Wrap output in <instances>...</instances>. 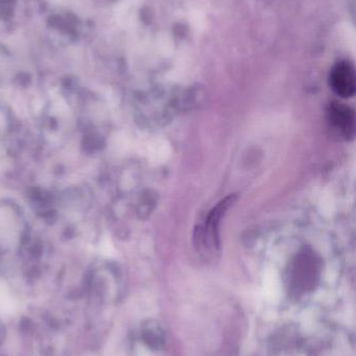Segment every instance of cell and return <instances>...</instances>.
Returning <instances> with one entry per match:
<instances>
[{
    "instance_id": "cell-2",
    "label": "cell",
    "mask_w": 356,
    "mask_h": 356,
    "mask_svg": "<svg viewBox=\"0 0 356 356\" xmlns=\"http://www.w3.org/2000/svg\"><path fill=\"white\" fill-rule=\"evenodd\" d=\"M235 195L226 197L221 202L217 203L215 209H211L207 216L202 228H198V240L206 249H215L219 247V229L222 218L227 213L228 209L235 202Z\"/></svg>"
},
{
    "instance_id": "cell-3",
    "label": "cell",
    "mask_w": 356,
    "mask_h": 356,
    "mask_svg": "<svg viewBox=\"0 0 356 356\" xmlns=\"http://www.w3.org/2000/svg\"><path fill=\"white\" fill-rule=\"evenodd\" d=\"M330 83L336 95L342 98L355 96L356 90L355 70L348 60H342L332 68Z\"/></svg>"
},
{
    "instance_id": "cell-5",
    "label": "cell",
    "mask_w": 356,
    "mask_h": 356,
    "mask_svg": "<svg viewBox=\"0 0 356 356\" xmlns=\"http://www.w3.org/2000/svg\"><path fill=\"white\" fill-rule=\"evenodd\" d=\"M4 339H6V326L0 321V346L3 343Z\"/></svg>"
},
{
    "instance_id": "cell-1",
    "label": "cell",
    "mask_w": 356,
    "mask_h": 356,
    "mask_svg": "<svg viewBox=\"0 0 356 356\" xmlns=\"http://www.w3.org/2000/svg\"><path fill=\"white\" fill-rule=\"evenodd\" d=\"M167 344V334L160 322L144 320L132 332L130 356H163Z\"/></svg>"
},
{
    "instance_id": "cell-4",
    "label": "cell",
    "mask_w": 356,
    "mask_h": 356,
    "mask_svg": "<svg viewBox=\"0 0 356 356\" xmlns=\"http://www.w3.org/2000/svg\"><path fill=\"white\" fill-rule=\"evenodd\" d=\"M330 125L346 140H353L355 136L356 118L353 108L345 104L334 102L328 108Z\"/></svg>"
}]
</instances>
